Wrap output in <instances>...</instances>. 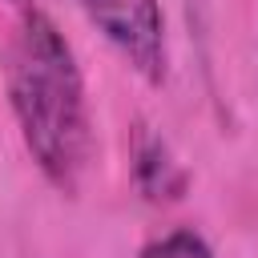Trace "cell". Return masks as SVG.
Wrapping results in <instances>:
<instances>
[{"label":"cell","mask_w":258,"mask_h":258,"mask_svg":"<svg viewBox=\"0 0 258 258\" xmlns=\"http://www.w3.org/2000/svg\"><path fill=\"white\" fill-rule=\"evenodd\" d=\"M133 173H137V185L149 202H173L185 194V169L181 161L169 153V145L153 133H141L137 137V149H133Z\"/></svg>","instance_id":"3"},{"label":"cell","mask_w":258,"mask_h":258,"mask_svg":"<svg viewBox=\"0 0 258 258\" xmlns=\"http://www.w3.org/2000/svg\"><path fill=\"white\" fill-rule=\"evenodd\" d=\"M4 97L36 173L64 198H77L93 165V113L81 60L60 24L24 8L0 56Z\"/></svg>","instance_id":"1"},{"label":"cell","mask_w":258,"mask_h":258,"mask_svg":"<svg viewBox=\"0 0 258 258\" xmlns=\"http://www.w3.org/2000/svg\"><path fill=\"white\" fill-rule=\"evenodd\" d=\"M137 258H214V246L194 226H173V230L153 234L137 250Z\"/></svg>","instance_id":"4"},{"label":"cell","mask_w":258,"mask_h":258,"mask_svg":"<svg viewBox=\"0 0 258 258\" xmlns=\"http://www.w3.org/2000/svg\"><path fill=\"white\" fill-rule=\"evenodd\" d=\"M77 8L145 85H165L169 32L161 0H77Z\"/></svg>","instance_id":"2"}]
</instances>
